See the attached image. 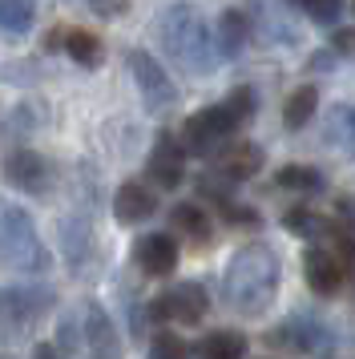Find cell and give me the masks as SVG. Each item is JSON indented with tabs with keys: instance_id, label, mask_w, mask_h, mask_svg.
Listing matches in <instances>:
<instances>
[{
	"instance_id": "6da1fadb",
	"label": "cell",
	"mask_w": 355,
	"mask_h": 359,
	"mask_svg": "<svg viewBox=\"0 0 355 359\" xmlns=\"http://www.w3.org/2000/svg\"><path fill=\"white\" fill-rule=\"evenodd\" d=\"M279 294V255L271 246L250 243L226 266V299L239 315H262Z\"/></svg>"
},
{
	"instance_id": "7a4b0ae2",
	"label": "cell",
	"mask_w": 355,
	"mask_h": 359,
	"mask_svg": "<svg viewBox=\"0 0 355 359\" xmlns=\"http://www.w3.org/2000/svg\"><path fill=\"white\" fill-rule=\"evenodd\" d=\"M154 33H158L166 53H170L186 73H210V69L218 65V53H214V41H210V25L202 20V13H198L194 4H186V0L161 8Z\"/></svg>"
},
{
	"instance_id": "3957f363",
	"label": "cell",
	"mask_w": 355,
	"mask_h": 359,
	"mask_svg": "<svg viewBox=\"0 0 355 359\" xmlns=\"http://www.w3.org/2000/svg\"><path fill=\"white\" fill-rule=\"evenodd\" d=\"M0 259L25 271V275H45L48 271V250L36 238L32 218L20 206H4L0 210Z\"/></svg>"
},
{
	"instance_id": "277c9868",
	"label": "cell",
	"mask_w": 355,
	"mask_h": 359,
	"mask_svg": "<svg viewBox=\"0 0 355 359\" xmlns=\"http://www.w3.org/2000/svg\"><path fill=\"white\" fill-rule=\"evenodd\" d=\"M53 303L48 287H4L0 291V339H16Z\"/></svg>"
},
{
	"instance_id": "5b68a950",
	"label": "cell",
	"mask_w": 355,
	"mask_h": 359,
	"mask_svg": "<svg viewBox=\"0 0 355 359\" xmlns=\"http://www.w3.org/2000/svg\"><path fill=\"white\" fill-rule=\"evenodd\" d=\"M129 73H133V81H138V89H142L149 114H166L170 105H178V85L166 77V69H161L145 49L129 53Z\"/></svg>"
},
{
	"instance_id": "8992f818",
	"label": "cell",
	"mask_w": 355,
	"mask_h": 359,
	"mask_svg": "<svg viewBox=\"0 0 355 359\" xmlns=\"http://www.w3.org/2000/svg\"><path fill=\"white\" fill-rule=\"evenodd\" d=\"M271 343L279 347H295V351H307V355H323L335 347V331L311 315H290L287 323H279L271 331Z\"/></svg>"
},
{
	"instance_id": "52a82bcc",
	"label": "cell",
	"mask_w": 355,
	"mask_h": 359,
	"mask_svg": "<svg viewBox=\"0 0 355 359\" xmlns=\"http://www.w3.org/2000/svg\"><path fill=\"white\" fill-rule=\"evenodd\" d=\"M234 130H239V121L226 114V105H210V109H202V114H194L190 121H186L182 142H186V149H194V154H214V146L226 142Z\"/></svg>"
},
{
	"instance_id": "ba28073f",
	"label": "cell",
	"mask_w": 355,
	"mask_h": 359,
	"mask_svg": "<svg viewBox=\"0 0 355 359\" xmlns=\"http://www.w3.org/2000/svg\"><path fill=\"white\" fill-rule=\"evenodd\" d=\"M206 291L198 283H178L170 294L154 299V319H178V323L194 327L202 315H206Z\"/></svg>"
},
{
	"instance_id": "9c48e42d",
	"label": "cell",
	"mask_w": 355,
	"mask_h": 359,
	"mask_svg": "<svg viewBox=\"0 0 355 359\" xmlns=\"http://www.w3.org/2000/svg\"><path fill=\"white\" fill-rule=\"evenodd\" d=\"M303 271L307 283L315 294H335L343 287V275H347V262L339 259L335 246H311L303 255Z\"/></svg>"
},
{
	"instance_id": "30bf717a",
	"label": "cell",
	"mask_w": 355,
	"mask_h": 359,
	"mask_svg": "<svg viewBox=\"0 0 355 359\" xmlns=\"http://www.w3.org/2000/svg\"><path fill=\"white\" fill-rule=\"evenodd\" d=\"M4 178L13 182L16 190L36 194V190L48 186V165H45V158H41L36 149H13L8 162H4Z\"/></svg>"
},
{
	"instance_id": "8fae6325",
	"label": "cell",
	"mask_w": 355,
	"mask_h": 359,
	"mask_svg": "<svg viewBox=\"0 0 355 359\" xmlns=\"http://www.w3.org/2000/svg\"><path fill=\"white\" fill-rule=\"evenodd\" d=\"M145 174L158 182V186L174 190L178 182H182V174H186V149L178 146L174 137L161 133L158 146H154V154H149V162H145Z\"/></svg>"
},
{
	"instance_id": "7c38bea8",
	"label": "cell",
	"mask_w": 355,
	"mask_h": 359,
	"mask_svg": "<svg viewBox=\"0 0 355 359\" xmlns=\"http://www.w3.org/2000/svg\"><path fill=\"white\" fill-rule=\"evenodd\" d=\"M138 266L154 278L170 275L178 266V243L166 238V234H145L142 243H138Z\"/></svg>"
},
{
	"instance_id": "4fadbf2b",
	"label": "cell",
	"mask_w": 355,
	"mask_h": 359,
	"mask_svg": "<svg viewBox=\"0 0 355 359\" xmlns=\"http://www.w3.org/2000/svg\"><path fill=\"white\" fill-rule=\"evenodd\" d=\"M154 210H158V198L149 194L142 182H126V186L117 190V198H113V214H117V222H126V226L145 222Z\"/></svg>"
},
{
	"instance_id": "5bb4252c",
	"label": "cell",
	"mask_w": 355,
	"mask_h": 359,
	"mask_svg": "<svg viewBox=\"0 0 355 359\" xmlns=\"http://www.w3.org/2000/svg\"><path fill=\"white\" fill-rule=\"evenodd\" d=\"M258 165H262V149L255 142H239V146H230L218 158V174L230 182H242V178H250V174H258Z\"/></svg>"
},
{
	"instance_id": "9a60e30c",
	"label": "cell",
	"mask_w": 355,
	"mask_h": 359,
	"mask_svg": "<svg viewBox=\"0 0 355 359\" xmlns=\"http://www.w3.org/2000/svg\"><path fill=\"white\" fill-rule=\"evenodd\" d=\"M170 222H174L178 230H186V234L194 238V246L210 243V218H206V210H202L198 202H178L174 214H170Z\"/></svg>"
},
{
	"instance_id": "2e32d148",
	"label": "cell",
	"mask_w": 355,
	"mask_h": 359,
	"mask_svg": "<svg viewBox=\"0 0 355 359\" xmlns=\"http://www.w3.org/2000/svg\"><path fill=\"white\" fill-rule=\"evenodd\" d=\"M315 105H319V89H315V85H299L287 97V105H283L287 130H303L307 121H311V114H315Z\"/></svg>"
},
{
	"instance_id": "e0dca14e",
	"label": "cell",
	"mask_w": 355,
	"mask_h": 359,
	"mask_svg": "<svg viewBox=\"0 0 355 359\" xmlns=\"http://www.w3.org/2000/svg\"><path fill=\"white\" fill-rule=\"evenodd\" d=\"M85 335H89V347L97 355H117V339H113V323L101 307L85 311Z\"/></svg>"
},
{
	"instance_id": "ac0fdd59",
	"label": "cell",
	"mask_w": 355,
	"mask_h": 359,
	"mask_svg": "<svg viewBox=\"0 0 355 359\" xmlns=\"http://www.w3.org/2000/svg\"><path fill=\"white\" fill-rule=\"evenodd\" d=\"M61 41H65V53H69L77 65H85V69H97V65H101V41H97L89 29H69Z\"/></svg>"
},
{
	"instance_id": "d6986e66",
	"label": "cell",
	"mask_w": 355,
	"mask_h": 359,
	"mask_svg": "<svg viewBox=\"0 0 355 359\" xmlns=\"http://www.w3.org/2000/svg\"><path fill=\"white\" fill-rule=\"evenodd\" d=\"M327 137L335 142L343 154L355 158V105H335L327 117Z\"/></svg>"
},
{
	"instance_id": "ffe728a7",
	"label": "cell",
	"mask_w": 355,
	"mask_h": 359,
	"mask_svg": "<svg viewBox=\"0 0 355 359\" xmlns=\"http://www.w3.org/2000/svg\"><path fill=\"white\" fill-rule=\"evenodd\" d=\"M242 45H246V17L242 13H222V20H218V53L222 57H239Z\"/></svg>"
},
{
	"instance_id": "44dd1931",
	"label": "cell",
	"mask_w": 355,
	"mask_h": 359,
	"mask_svg": "<svg viewBox=\"0 0 355 359\" xmlns=\"http://www.w3.org/2000/svg\"><path fill=\"white\" fill-rule=\"evenodd\" d=\"M202 355L210 359H239L246 355V339H242L239 331H214L202 339Z\"/></svg>"
},
{
	"instance_id": "7402d4cb",
	"label": "cell",
	"mask_w": 355,
	"mask_h": 359,
	"mask_svg": "<svg viewBox=\"0 0 355 359\" xmlns=\"http://www.w3.org/2000/svg\"><path fill=\"white\" fill-rule=\"evenodd\" d=\"M32 0H0V29L4 33H29L32 29Z\"/></svg>"
},
{
	"instance_id": "603a6c76",
	"label": "cell",
	"mask_w": 355,
	"mask_h": 359,
	"mask_svg": "<svg viewBox=\"0 0 355 359\" xmlns=\"http://www.w3.org/2000/svg\"><path fill=\"white\" fill-rule=\"evenodd\" d=\"M283 226L295 230L299 238H323V234L331 230V222H323L319 214H311V210H303V206H299V210H287V214H283Z\"/></svg>"
},
{
	"instance_id": "cb8c5ba5",
	"label": "cell",
	"mask_w": 355,
	"mask_h": 359,
	"mask_svg": "<svg viewBox=\"0 0 355 359\" xmlns=\"http://www.w3.org/2000/svg\"><path fill=\"white\" fill-rule=\"evenodd\" d=\"M61 230H65V255H69V262H81L85 250H89V226L81 218H69Z\"/></svg>"
},
{
	"instance_id": "d4e9b609",
	"label": "cell",
	"mask_w": 355,
	"mask_h": 359,
	"mask_svg": "<svg viewBox=\"0 0 355 359\" xmlns=\"http://www.w3.org/2000/svg\"><path fill=\"white\" fill-rule=\"evenodd\" d=\"M287 4L303 8L315 25H335L339 13H343V0H287Z\"/></svg>"
},
{
	"instance_id": "484cf974",
	"label": "cell",
	"mask_w": 355,
	"mask_h": 359,
	"mask_svg": "<svg viewBox=\"0 0 355 359\" xmlns=\"http://www.w3.org/2000/svg\"><path fill=\"white\" fill-rule=\"evenodd\" d=\"M279 186H283V190H307V194H311V190H319L323 182H319V174L307 170V165H283V170H279Z\"/></svg>"
},
{
	"instance_id": "4316f807",
	"label": "cell",
	"mask_w": 355,
	"mask_h": 359,
	"mask_svg": "<svg viewBox=\"0 0 355 359\" xmlns=\"http://www.w3.org/2000/svg\"><path fill=\"white\" fill-rule=\"evenodd\" d=\"M222 105H226V114H230V117H234V121L242 126L246 117L255 114V93H250V89L242 85V89H234V93H230V97L222 101Z\"/></svg>"
},
{
	"instance_id": "83f0119b",
	"label": "cell",
	"mask_w": 355,
	"mask_h": 359,
	"mask_svg": "<svg viewBox=\"0 0 355 359\" xmlns=\"http://www.w3.org/2000/svg\"><path fill=\"white\" fill-rule=\"evenodd\" d=\"M154 355H186V343H178L174 335H158L154 339Z\"/></svg>"
},
{
	"instance_id": "f1b7e54d",
	"label": "cell",
	"mask_w": 355,
	"mask_h": 359,
	"mask_svg": "<svg viewBox=\"0 0 355 359\" xmlns=\"http://www.w3.org/2000/svg\"><path fill=\"white\" fill-rule=\"evenodd\" d=\"M97 8V17H121V13H129V0H89Z\"/></svg>"
},
{
	"instance_id": "f546056e",
	"label": "cell",
	"mask_w": 355,
	"mask_h": 359,
	"mask_svg": "<svg viewBox=\"0 0 355 359\" xmlns=\"http://www.w3.org/2000/svg\"><path fill=\"white\" fill-rule=\"evenodd\" d=\"M335 49L347 53V57H355V29H339L335 33Z\"/></svg>"
},
{
	"instance_id": "4dcf8cb0",
	"label": "cell",
	"mask_w": 355,
	"mask_h": 359,
	"mask_svg": "<svg viewBox=\"0 0 355 359\" xmlns=\"http://www.w3.org/2000/svg\"><path fill=\"white\" fill-rule=\"evenodd\" d=\"M73 347H77V339H73V323L61 319V351H73Z\"/></svg>"
}]
</instances>
